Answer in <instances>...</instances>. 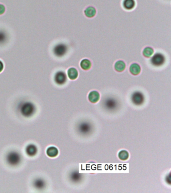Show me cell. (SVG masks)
<instances>
[{
	"instance_id": "1",
	"label": "cell",
	"mask_w": 171,
	"mask_h": 193,
	"mask_svg": "<svg viewBox=\"0 0 171 193\" xmlns=\"http://www.w3.org/2000/svg\"><path fill=\"white\" fill-rule=\"evenodd\" d=\"M40 70L48 75L51 76H52L53 83L57 86H62L67 83V75L66 72L62 70H58L57 71H55L53 74H50L49 72L44 71L43 70Z\"/></svg>"
},
{
	"instance_id": "2",
	"label": "cell",
	"mask_w": 171,
	"mask_h": 193,
	"mask_svg": "<svg viewBox=\"0 0 171 193\" xmlns=\"http://www.w3.org/2000/svg\"><path fill=\"white\" fill-rule=\"evenodd\" d=\"M151 63L155 67H160L162 66L166 61V58L163 54L160 52H157L150 60Z\"/></svg>"
},
{
	"instance_id": "3",
	"label": "cell",
	"mask_w": 171,
	"mask_h": 193,
	"mask_svg": "<svg viewBox=\"0 0 171 193\" xmlns=\"http://www.w3.org/2000/svg\"><path fill=\"white\" fill-rule=\"evenodd\" d=\"M131 100L133 104L139 106L143 104L144 101V96L143 94L139 91H136L132 94Z\"/></svg>"
},
{
	"instance_id": "4",
	"label": "cell",
	"mask_w": 171,
	"mask_h": 193,
	"mask_svg": "<svg viewBox=\"0 0 171 193\" xmlns=\"http://www.w3.org/2000/svg\"><path fill=\"white\" fill-rule=\"evenodd\" d=\"M46 154L50 158H55L58 156L59 154V149L56 146L53 145L48 146L46 149Z\"/></svg>"
},
{
	"instance_id": "5",
	"label": "cell",
	"mask_w": 171,
	"mask_h": 193,
	"mask_svg": "<svg viewBox=\"0 0 171 193\" xmlns=\"http://www.w3.org/2000/svg\"><path fill=\"white\" fill-rule=\"evenodd\" d=\"M123 6L126 10H132L136 6V3L135 0H123Z\"/></svg>"
},
{
	"instance_id": "6",
	"label": "cell",
	"mask_w": 171,
	"mask_h": 193,
	"mask_svg": "<svg viewBox=\"0 0 171 193\" xmlns=\"http://www.w3.org/2000/svg\"><path fill=\"white\" fill-rule=\"evenodd\" d=\"M67 76L71 80H75L78 76V70L74 67H70L67 71Z\"/></svg>"
},
{
	"instance_id": "7",
	"label": "cell",
	"mask_w": 171,
	"mask_h": 193,
	"mask_svg": "<svg viewBox=\"0 0 171 193\" xmlns=\"http://www.w3.org/2000/svg\"><path fill=\"white\" fill-rule=\"evenodd\" d=\"M100 99V95L98 91H91L88 95V100L90 102L96 103Z\"/></svg>"
},
{
	"instance_id": "8",
	"label": "cell",
	"mask_w": 171,
	"mask_h": 193,
	"mask_svg": "<svg viewBox=\"0 0 171 193\" xmlns=\"http://www.w3.org/2000/svg\"><path fill=\"white\" fill-rule=\"evenodd\" d=\"M129 71L132 75L137 76L140 74L141 71V67L138 64L133 63L129 66Z\"/></svg>"
},
{
	"instance_id": "9",
	"label": "cell",
	"mask_w": 171,
	"mask_h": 193,
	"mask_svg": "<svg viewBox=\"0 0 171 193\" xmlns=\"http://www.w3.org/2000/svg\"><path fill=\"white\" fill-rule=\"evenodd\" d=\"M114 69L118 72H121L124 71L126 69V65L123 60H118L114 64Z\"/></svg>"
},
{
	"instance_id": "10",
	"label": "cell",
	"mask_w": 171,
	"mask_h": 193,
	"mask_svg": "<svg viewBox=\"0 0 171 193\" xmlns=\"http://www.w3.org/2000/svg\"><path fill=\"white\" fill-rule=\"evenodd\" d=\"M84 13L88 18H93L96 15V9L93 7L89 6L85 9Z\"/></svg>"
},
{
	"instance_id": "11",
	"label": "cell",
	"mask_w": 171,
	"mask_h": 193,
	"mask_svg": "<svg viewBox=\"0 0 171 193\" xmlns=\"http://www.w3.org/2000/svg\"><path fill=\"white\" fill-rule=\"evenodd\" d=\"M80 65L81 69L87 70L91 68V62L88 59H83L80 62Z\"/></svg>"
},
{
	"instance_id": "12",
	"label": "cell",
	"mask_w": 171,
	"mask_h": 193,
	"mask_svg": "<svg viewBox=\"0 0 171 193\" xmlns=\"http://www.w3.org/2000/svg\"><path fill=\"white\" fill-rule=\"evenodd\" d=\"M154 53V50L151 47H146L143 49V55L146 58L152 57Z\"/></svg>"
},
{
	"instance_id": "13",
	"label": "cell",
	"mask_w": 171,
	"mask_h": 193,
	"mask_svg": "<svg viewBox=\"0 0 171 193\" xmlns=\"http://www.w3.org/2000/svg\"><path fill=\"white\" fill-rule=\"evenodd\" d=\"M118 155L120 160H123V161L127 160L129 157V154L128 152L125 150H121Z\"/></svg>"
},
{
	"instance_id": "14",
	"label": "cell",
	"mask_w": 171,
	"mask_h": 193,
	"mask_svg": "<svg viewBox=\"0 0 171 193\" xmlns=\"http://www.w3.org/2000/svg\"><path fill=\"white\" fill-rule=\"evenodd\" d=\"M6 11V7L3 4L0 3V15H2Z\"/></svg>"
},
{
	"instance_id": "15",
	"label": "cell",
	"mask_w": 171,
	"mask_h": 193,
	"mask_svg": "<svg viewBox=\"0 0 171 193\" xmlns=\"http://www.w3.org/2000/svg\"><path fill=\"white\" fill-rule=\"evenodd\" d=\"M4 69V65L3 61L0 60V73H1L3 71Z\"/></svg>"
}]
</instances>
